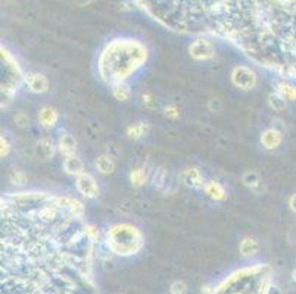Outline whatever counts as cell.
Listing matches in <instances>:
<instances>
[{"label":"cell","instance_id":"6da1fadb","mask_svg":"<svg viewBox=\"0 0 296 294\" xmlns=\"http://www.w3.org/2000/svg\"><path fill=\"white\" fill-rule=\"evenodd\" d=\"M74 197L2 196V294H93L99 231Z\"/></svg>","mask_w":296,"mask_h":294},{"label":"cell","instance_id":"7a4b0ae2","mask_svg":"<svg viewBox=\"0 0 296 294\" xmlns=\"http://www.w3.org/2000/svg\"><path fill=\"white\" fill-rule=\"evenodd\" d=\"M148 58V49L143 43L130 38L114 40L105 46L99 56V75L109 86L128 82L145 68Z\"/></svg>","mask_w":296,"mask_h":294},{"label":"cell","instance_id":"3957f363","mask_svg":"<svg viewBox=\"0 0 296 294\" xmlns=\"http://www.w3.org/2000/svg\"><path fill=\"white\" fill-rule=\"evenodd\" d=\"M270 71L296 81V0H283L274 28Z\"/></svg>","mask_w":296,"mask_h":294},{"label":"cell","instance_id":"277c9868","mask_svg":"<svg viewBox=\"0 0 296 294\" xmlns=\"http://www.w3.org/2000/svg\"><path fill=\"white\" fill-rule=\"evenodd\" d=\"M271 287V270L262 264H255L233 272L211 294H268Z\"/></svg>","mask_w":296,"mask_h":294},{"label":"cell","instance_id":"5b68a950","mask_svg":"<svg viewBox=\"0 0 296 294\" xmlns=\"http://www.w3.org/2000/svg\"><path fill=\"white\" fill-rule=\"evenodd\" d=\"M105 244L112 254L128 258L137 254L143 246L145 237L143 232L133 224L117 222L109 225L103 232Z\"/></svg>","mask_w":296,"mask_h":294},{"label":"cell","instance_id":"8992f818","mask_svg":"<svg viewBox=\"0 0 296 294\" xmlns=\"http://www.w3.org/2000/svg\"><path fill=\"white\" fill-rule=\"evenodd\" d=\"M24 78L25 74H23L14 56L2 48V104L11 102L14 93L24 84Z\"/></svg>","mask_w":296,"mask_h":294},{"label":"cell","instance_id":"52a82bcc","mask_svg":"<svg viewBox=\"0 0 296 294\" xmlns=\"http://www.w3.org/2000/svg\"><path fill=\"white\" fill-rule=\"evenodd\" d=\"M230 80L233 82V86L242 92H250L256 87L258 82V76L253 70H250L246 65H236L231 74H230Z\"/></svg>","mask_w":296,"mask_h":294},{"label":"cell","instance_id":"ba28073f","mask_svg":"<svg viewBox=\"0 0 296 294\" xmlns=\"http://www.w3.org/2000/svg\"><path fill=\"white\" fill-rule=\"evenodd\" d=\"M75 188L86 198H96L100 193L96 178L89 172H83L81 175L75 176Z\"/></svg>","mask_w":296,"mask_h":294},{"label":"cell","instance_id":"9c48e42d","mask_svg":"<svg viewBox=\"0 0 296 294\" xmlns=\"http://www.w3.org/2000/svg\"><path fill=\"white\" fill-rule=\"evenodd\" d=\"M189 54L195 60H211L215 56V46L206 38H197L189 46Z\"/></svg>","mask_w":296,"mask_h":294},{"label":"cell","instance_id":"30bf717a","mask_svg":"<svg viewBox=\"0 0 296 294\" xmlns=\"http://www.w3.org/2000/svg\"><path fill=\"white\" fill-rule=\"evenodd\" d=\"M25 87L34 94H45L50 90V81L45 74L27 72L24 78Z\"/></svg>","mask_w":296,"mask_h":294},{"label":"cell","instance_id":"8fae6325","mask_svg":"<svg viewBox=\"0 0 296 294\" xmlns=\"http://www.w3.org/2000/svg\"><path fill=\"white\" fill-rule=\"evenodd\" d=\"M180 180H181V182L186 187L193 188V190H202L203 186H205V182H206L203 172L200 171L197 166L184 168L183 171L180 172Z\"/></svg>","mask_w":296,"mask_h":294},{"label":"cell","instance_id":"7c38bea8","mask_svg":"<svg viewBox=\"0 0 296 294\" xmlns=\"http://www.w3.org/2000/svg\"><path fill=\"white\" fill-rule=\"evenodd\" d=\"M259 142H261V146L268 152L277 150L283 144V132L278 131L277 128H267L262 131Z\"/></svg>","mask_w":296,"mask_h":294},{"label":"cell","instance_id":"4fadbf2b","mask_svg":"<svg viewBox=\"0 0 296 294\" xmlns=\"http://www.w3.org/2000/svg\"><path fill=\"white\" fill-rule=\"evenodd\" d=\"M58 152V144L49 138V137H43L36 143V154L39 156V159L42 160H50L55 158Z\"/></svg>","mask_w":296,"mask_h":294},{"label":"cell","instance_id":"5bb4252c","mask_svg":"<svg viewBox=\"0 0 296 294\" xmlns=\"http://www.w3.org/2000/svg\"><path fill=\"white\" fill-rule=\"evenodd\" d=\"M242 182L243 186L247 187L253 194L256 196H261L265 193V184L262 182L261 176L253 171H247L242 175Z\"/></svg>","mask_w":296,"mask_h":294},{"label":"cell","instance_id":"9a60e30c","mask_svg":"<svg viewBox=\"0 0 296 294\" xmlns=\"http://www.w3.org/2000/svg\"><path fill=\"white\" fill-rule=\"evenodd\" d=\"M58 121H59V114H58V110L55 108H52V106H43L39 110V124L45 130L55 128Z\"/></svg>","mask_w":296,"mask_h":294},{"label":"cell","instance_id":"2e32d148","mask_svg":"<svg viewBox=\"0 0 296 294\" xmlns=\"http://www.w3.org/2000/svg\"><path fill=\"white\" fill-rule=\"evenodd\" d=\"M202 192L205 193V196L215 200V202H224L227 198V192H225L224 186L221 182L214 181V180L206 181L203 188H202Z\"/></svg>","mask_w":296,"mask_h":294},{"label":"cell","instance_id":"e0dca14e","mask_svg":"<svg viewBox=\"0 0 296 294\" xmlns=\"http://www.w3.org/2000/svg\"><path fill=\"white\" fill-rule=\"evenodd\" d=\"M56 144H58V152H59L64 158H68V156L77 154V140L74 138V136H71V134H68V132L61 134Z\"/></svg>","mask_w":296,"mask_h":294},{"label":"cell","instance_id":"ac0fdd59","mask_svg":"<svg viewBox=\"0 0 296 294\" xmlns=\"http://www.w3.org/2000/svg\"><path fill=\"white\" fill-rule=\"evenodd\" d=\"M95 168L102 175H112L115 172V170H117V162H115V159L111 154L103 153V154H99L96 158Z\"/></svg>","mask_w":296,"mask_h":294},{"label":"cell","instance_id":"d6986e66","mask_svg":"<svg viewBox=\"0 0 296 294\" xmlns=\"http://www.w3.org/2000/svg\"><path fill=\"white\" fill-rule=\"evenodd\" d=\"M275 93H278L286 102H296V86L287 78L275 81Z\"/></svg>","mask_w":296,"mask_h":294},{"label":"cell","instance_id":"ffe728a7","mask_svg":"<svg viewBox=\"0 0 296 294\" xmlns=\"http://www.w3.org/2000/svg\"><path fill=\"white\" fill-rule=\"evenodd\" d=\"M62 168L65 174L71 175V176H78L81 175L83 172H86L84 170V164L83 160L80 159L78 154H73V156H68V158H64V162H62Z\"/></svg>","mask_w":296,"mask_h":294},{"label":"cell","instance_id":"44dd1931","mask_svg":"<svg viewBox=\"0 0 296 294\" xmlns=\"http://www.w3.org/2000/svg\"><path fill=\"white\" fill-rule=\"evenodd\" d=\"M149 131H150L149 124L140 121V122H136V124H133V125H130V126H127L125 134H127V137H128L130 140L137 142V140L145 138V137L149 134Z\"/></svg>","mask_w":296,"mask_h":294},{"label":"cell","instance_id":"7402d4cb","mask_svg":"<svg viewBox=\"0 0 296 294\" xmlns=\"http://www.w3.org/2000/svg\"><path fill=\"white\" fill-rule=\"evenodd\" d=\"M239 252L243 258H252L259 252V243L252 237H243L239 243Z\"/></svg>","mask_w":296,"mask_h":294},{"label":"cell","instance_id":"603a6c76","mask_svg":"<svg viewBox=\"0 0 296 294\" xmlns=\"http://www.w3.org/2000/svg\"><path fill=\"white\" fill-rule=\"evenodd\" d=\"M111 93L118 102H127L131 98V87L128 82H117L111 86Z\"/></svg>","mask_w":296,"mask_h":294},{"label":"cell","instance_id":"cb8c5ba5","mask_svg":"<svg viewBox=\"0 0 296 294\" xmlns=\"http://www.w3.org/2000/svg\"><path fill=\"white\" fill-rule=\"evenodd\" d=\"M149 175L145 168H134L130 172V182L134 187H143L148 182Z\"/></svg>","mask_w":296,"mask_h":294},{"label":"cell","instance_id":"d4e9b609","mask_svg":"<svg viewBox=\"0 0 296 294\" xmlns=\"http://www.w3.org/2000/svg\"><path fill=\"white\" fill-rule=\"evenodd\" d=\"M268 104L274 112H283L287 108V102L275 92L268 94Z\"/></svg>","mask_w":296,"mask_h":294},{"label":"cell","instance_id":"484cf974","mask_svg":"<svg viewBox=\"0 0 296 294\" xmlns=\"http://www.w3.org/2000/svg\"><path fill=\"white\" fill-rule=\"evenodd\" d=\"M9 178H11V181H12L15 186H24L25 182H27V180H28L27 175L24 174V171H21V170H12Z\"/></svg>","mask_w":296,"mask_h":294},{"label":"cell","instance_id":"4316f807","mask_svg":"<svg viewBox=\"0 0 296 294\" xmlns=\"http://www.w3.org/2000/svg\"><path fill=\"white\" fill-rule=\"evenodd\" d=\"M142 102H143V104L149 108V109H155V108H158V102H156V98L155 96L152 94V93H149V92H145V93H142Z\"/></svg>","mask_w":296,"mask_h":294},{"label":"cell","instance_id":"83f0119b","mask_svg":"<svg viewBox=\"0 0 296 294\" xmlns=\"http://www.w3.org/2000/svg\"><path fill=\"white\" fill-rule=\"evenodd\" d=\"M14 122L17 124L20 128H27L28 124H30V120H28L27 114H24V112H18V114L14 116Z\"/></svg>","mask_w":296,"mask_h":294},{"label":"cell","instance_id":"f1b7e54d","mask_svg":"<svg viewBox=\"0 0 296 294\" xmlns=\"http://www.w3.org/2000/svg\"><path fill=\"white\" fill-rule=\"evenodd\" d=\"M9 152H11V144H9L8 138L5 136H2L0 137V156L6 158L9 154Z\"/></svg>","mask_w":296,"mask_h":294},{"label":"cell","instance_id":"f546056e","mask_svg":"<svg viewBox=\"0 0 296 294\" xmlns=\"http://www.w3.org/2000/svg\"><path fill=\"white\" fill-rule=\"evenodd\" d=\"M165 116H167L168 120H178V118H180V110H178V108L174 106V104L167 106V108H165Z\"/></svg>","mask_w":296,"mask_h":294},{"label":"cell","instance_id":"4dcf8cb0","mask_svg":"<svg viewBox=\"0 0 296 294\" xmlns=\"http://www.w3.org/2000/svg\"><path fill=\"white\" fill-rule=\"evenodd\" d=\"M171 294H187V286L183 281H177L171 286Z\"/></svg>","mask_w":296,"mask_h":294},{"label":"cell","instance_id":"1f68e13d","mask_svg":"<svg viewBox=\"0 0 296 294\" xmlns=\"http://www.w3.org/2000/svg\"><path fill=\"white\" fill-rule=\"evenodd\" d=\"M289 208L293 214H296V193H293L292 196L289 197Z\"/></svg>","mask_w":296,"mask_h":294},{"label":"cell","instance_id":"d6a6232c","mask_svg":"<svg viewBox=\"0 0 296 294\" xmlns=\"http://www.w3.org/2000/svg\"><path fill=\"white\" fill-rule=\"evenodd\" d=\"M293 280L296 281V270H295V272H293Z\"/></svg>","mask_w":296,"mask_h":294}]
</instances>
